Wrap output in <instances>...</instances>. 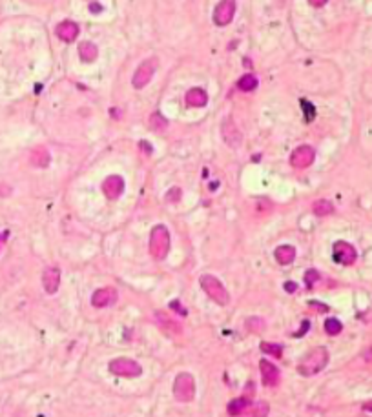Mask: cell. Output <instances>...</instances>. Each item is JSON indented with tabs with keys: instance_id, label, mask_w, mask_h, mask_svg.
Listing matches in <instances>:
<instances>
[{
	"instance_id": "1",
	"label": "cell",
	"mask_w": 372,
	"mask_h": 417,
	"mask_svg": "<svg viewBox=\"0 0 372 417\" xmlns=\"http://www.w3.org/2000/svg\"><path fill=\"white\" fill-rule=\"evenodd\" d=\"M328 364V352L327 348L323 346H318V348H312L309 354L301 359V363L297 364V372L305 377H312L316 373H319L323 368Z\"/></svg>"
},
{
	"instance_id": "39",
	"label": "cell",
	"mask_w": 372,
	"mask_h": 417,
	"mask_svg": "<svg viewBox=\"0 0 372 417\" xmlns=\"http://www.w3.org/2000/svg\"><path fill=\"white\" fill-rule=\"evenodd\" d=\"M363 410L365 412H372V401H367V403L363 404Z\"/></svg>"
},
{
	"instance_id": "23",
	"label": "cell",
	"mask_w": 372,
	"mask_h": 417,
	"mask_svg": "<svg viewBox=\"0 0 372 417\" xmlns=\"http://www.w3.org/2000/svg\"><path fill=\"white\" fill-rule=\"evenodd\" d=\"M312 212L316 213L318 217H327V215H330V213L334 212V206H332L330 200L319 199L312 204Z\"/></svg>"
},
{
	"instance_id": "3",
	"label": "cell",
	"mask_w": 372,
	"mask_h": 417,
	"mask_svg": "<svg viewBox=\"0 0 372 417\" xmlns=\"http://www.w3.org/2000/svg\"><path fill=\"white\" fill-rule=\"evenodd\" d=\"M199 284L204 294L208 295L213 303L221 304V306H227L230 303V294H228L227 288L222 286V282L215 275H201Z\"/></svg>"
},
{
	"instance_id": "18",
	"label": "cell",
	"mask_w": 372,
	"mask_h": 417,
	"mask_svg": "<svg viewBox=\"0 0 372 417\" xmlns=\"http://www.w3.org/2000/svg\"><path fill=\"white\" fill-rule=\"evenodd\" d=\"M276 261L279 264H283V266H288V264L294 263L295 259V248L294 246H288V244H283V246H277L276 248Z\"/></svg>"
},
{
	"instance_id": "12",
	"label": "cell",
	"mask_w": 372,
	"mask_h": 417,
	"mask_svg": "<svg viewBox=\"0 0 372 417\" xmlns=\"http://www.w3.org/2000/svg\"><path fill=\"white\" fill-rule=\"evenodd\" d=\"M102 191H104V195L108 197L109 200L119 199L124 191L123 177H119V175H109V177H106V181L102 182Z\"/></svg>"
},
{
	"instance_id": "11",
	"label": "cell",
	"mask_w": 372,
	"mask_h": 417,
	"mask_svg": "<svg viewBox=\"0 0 372 417\" xmlns=\"http://www.w3.org/2000/svg\"><path fill=\"white\" fill-rule=\"evenodd\" d=\"M259 368H261V379H263L265 386H270V388H272V386L279 385L281 373H279V368H277L276 364L267 361V359H263V361L259 363Z\"/></svg>"
},
{
	"instance_id": "28",
	"label": "cell",
	"mask_w": 372,
	"mask_h": 417,
	"mask_svg": "<svg viewBox=\"0 0 372 417\" xmlns=\"http://www.w3.org/2000/svg\"><path fill=\"white\" fill-rule=\"evenodd\" d=\"M301 109L305 111V118H307V122H312L314 117H316V108H314V106L310 104L309 100H303V99H301Z\"/></svg>"
},
{
	"instance_id": "4",
	"label": "cell",
	"mask_w": 372,
	"mask_h": 417,
	"mask_svg": "<svg viewBox=\"0 0 372 417\" xmlns=\"http://www.w3.org/2000/svg\"><path fill=\"white\" fill-rule=\"evenodd\" d=\"M173 395L179 403H190L195 397V381L192 373L181 372L173 381Z\"/></svg>"
},
{
	"instance_id": "10",
	"label": "cell",
	"mask_w": 372,
	"mask_h": 417,
	"mask_svg": "<svg viewBox=\"0 0 372 417\" xmlns=\"http://www.w3.org/2000/svg\"><path fill=\"white\" fill-rule=\"evenodd\" d=\"M356 257H358V254H356V248L352 244H349L345 240H338L334 244V261L336 263L343 264V266H350V264L356 263Z\"/></svg>"
},
{
	"instance_id": "17",
	"label": "cell",
	"mask_w": 372,
	"mask_h": 417,
	"mask_svg": "<svg viewBox=\"0 0 372 417\" xmlns=\"http://www.w3.org/2000/svg\"><path fill=\"white\" fill-rule=\"evenodd\" d=\"M29 162H31V166H35V168H48L51 162L50 151L46 150L44 146H36V148L31 150V153H29Z\"/></svg>"
},
{
	"instance_id": "26",
	"label": "cell",
	"mask_w": 372,
	"mask_h": 417,
	"mask_svg": "<svg viewBox=\"0 0 372 417\" xmlns=\"http://www.w3.org/2000/svg\"><path fill=\"white\" fill-rule=\"evenodd\" d=\"M261 350H263L265 354L272 355V357H276V359H279L281 357V354H283L281 345H276V343H267V341L261 345Z\"/></svg>"
},
{
	"instance_id": "34",
	"label": "cell",
	"mask_w": 372,
	"mask_h": 417,
	"mask_svg": "<svg viewBox=\"0 0 372 417\" xmlns=\"http://www.w3.org/2000/svg\"><path fill=\"white\" fill-rule=\"evenodd\" d=\"M328 0H309V4L314 6V8H323V6L327 4Z\"/></svg>"
},
{
	"instance_id": "22",
	"label": "cell",
	"mask_w": 372,
	"mask_h": 417,
	"mask_svg": "<svg viewBox=\"0 0 372 417\" xmlns=\"http://www.w3.org/2000/svg\"><path fill=\"white\" fill-rule=\"evenodd\" d=\"M257 84H259V80L254 73H246V75H243V77L237 80V88H239L241 91H245V93L254 91L255 88H257Z\"/></svg>"
},
{
	"instance_id": "20",
	"label": "cell",
	"mask_w": 372,
	"mask_h": 417,
	"mask_svg": "<svg viewBox=\"0 0 372 417\" xmlns=\"http://www.w3.org/2000/svg\"><path fill=\"white\" fill-rule=\"evenodd\" d=\"M248 408H250V401L246 399V397H237V399L228 403L227 412L230 413L232 417H239V415H243Z\"/></svg>"
},
{
	"instance_id": "2",
	"label": "cell",
	"mask_w": 372,
	"mask_h": 417,
	"mask_svg": "<svg viewBox=\"0 0 372 417\" xmlns=\"http://www.w3.org/2000/svg\"><path fill=\"white\" fill-rule=\"evenodd\" d=\"M170 252V231L164 224L154 226L150 233V254L155 261H163Z\"/></svg>"
},
{
	"instance_id": "16",
	"label": "cell",
	"mask_w": 372,
	"mask_h": 417,
	"mask_svg": "<svg viewBox=\"0 0 372 417\" xmlns=\"http://www.w3.org/2000/svg\"><path fill=\"white\" fill-rule=\"evenodd\" d=\"M184 102L190 108H204L206 102H208V95H206V91L203 88H192V90L186 91Z\"/></svg>"
},
{
	"instance_id": "31",
	"label": "cell",
	"mask_w": 372,
	"mask_h": 417,
	"mask_svg": "<svg viewBox=\"0 0 372 417\" xmlns=\"http://www.w3.org/2000/svg\"><path fill=\"white\" fill-rule=\"evenodd\" d=\"M181 195H182L181 188H172V190L166 193V200H168V202H179Z\"/></svg>"
},
{
	"instance_id": "14",
	"label": "cell",
	"mask_w": 372,
	"mask_h": 417,
	"mask_svg": "<svg viewBox=\"0 0 372 417\" xmlns=\"http://www.w3.org/2000/svg\"><path fill=\"white\" fill-rule=\"evenodd\" d=\"M115 301H117V290H114V288H100V290L93 291V295H91V304L95 308L111 306Z\"/></svg>"
},
{
	"instance_id": "27",
	"label": "cell",
	"mask_w": 372,
	"mask_h": 417,
	"mask_svg": "<svg viewBox=\"0 0 372 417\" xmlns=\"http://www.w3.org/2000/svg\"><path fill=\"white\" fill-rule=\"evenodd\" d=\"M150 126L154 128V130H157V132H163V130L168 128V120H166L161 113H154L150 117Z\"/></svg>"
},
{
	"instance_id": "13",
	"label": "cell",
	"mask_w": 372,
	"mask_h": 417,
	"mask_svg": "<svg viewBox=\"0 0 372 417\" xmlns=\"http://www.w3.org/2000/svg\"><path fill=\"white\" fill-rule=\"evenodd\" d=\"M42 286H44L46 294H57L60 286V270L57 266H50L46 268L44 273H42Z\"/></svg>"
},
{
	"instance_id": "5",
	"label": "cell",
	"mask_w": 372,
	"mask_h": 417,
	"mask_svg": "<svg viewBox=\"0 0 372 417\" xmlns=\"http://www.w3.org/2000/svg\"><path fill=\"white\" fill-rule=\"evenodd\" d=\"M109 372L114 376L119 377H128V379H133V377H139L142 373V366L137 361L130 357H117L114 361H109L108 364Z\"/></svg>"
},
{
	"instance_id": "36",
	"label": "cell",
	"mask_w": 372,
	"mask_h": 417,
	"mask_svg": "<svg viewBox=\"0 0 372 417\" xmlns=\"http://www.w3.org/2000/svg\"><path fill=\"white\" fill-rule=\"evenodd\" d=\"M139 146H141V150H144L146 153H152V146L148 144L146 141H141V142H139Z\"/></svg>"
},
{
	"instance_id": "41",
	"label": "cell",
	"mask_w": 372,
	"mask_h": 417,
	"mask_svg": "<svg viewBox=\"0 0 372 417\" xmlns=\"http://www.w3.org/2000/svg\"><path fill=\"white\" fill-rule=\"evenodd\" d=\"M0 240H2V235H0Z\"/></svg>"
},
{
	"instance_id": "21",
	"label": "cell",
	"mask_w": 372,
	"mask_h": 417,
	"mask_svg": "<svg viewBox=\"0 0 372 417\" xmlns=\"http://www.w3.org/2000/svg\"><path fill=\"white\" fill-rule=\"evenodd\" d=\"M79 55H81V59L84 62H93L99 57V50H97V46L93 42H82L79 46Z\"/></svg>"
},
{
	"instance_id": "33",
	"label": "cell",
	"mask_w": 372,
	"mask_h": 417,
	"mask_svg": "<svg viewBox=\"0 0 372 417\" xmlns=\"http://www.w3.org/2000/svg\"><path fill=\"white\" fill-rule=\"evenodd\" d=\"M285 290L288 291V294H294L295 290H297V284H295V282H285Z\"/></svg>"
},
{
	"instance_id": "9",
	"label": "cell",
	"mask_w": 372,
	"mask_h": 417,
	"mask_svg": "<svg viewBox=\"0 0 372 417\" xmlns=\"http://www.w3.org/2000/svg\"><path fill=\"white\" fill-rule=\"evenodd\" d=\"M314 159H316V150H314L312 146L303 144V146H297V148L292 151L290 164L294 168L303 170V168H309L310 164L314 162Z\"/></svg>"
},
{
	"instance_id": "8",
	"label": "cell",
	"mask_w": 372,
	"mask_h": 417,
	"mask_svg": "<svg viewBox=\"0 0 372 417\" xmlns=\"http://www.w3.org/2000/svg\"><path fill=\"white\" fill-rule=\"evenodd\" d=\"M236 15V0H221L213 9V24L215 26H228Z\"/></svg>"
},
{
	"instance_id": "25",
	"label": "cell",
	"mask_w": 372,
	"mask_h": 417,
	"mask_svg": "<svg viewBox=\"0 0 372 417\" xmlns=\"http://www.w3.org/2000/svg\"><path fill=\"white\" fill-rule=\"evenodd\" d=\"M341 330H343V324H341L338 319L328 317L327 321H325V331H327L328 336H338Z\"/></svg>"
},
{
	"instance_id": "7",
	"label": "cell",
	"mask_w": 372,
	"mask_h": 417,
	"mask_svg": "<svg viewBox=\"0 0 372 417\" xmlns=\"http://www.w3.org/2000/svg\"><path fill=\"white\" fill-rule=\"evenodd\" d=\"M221 135L222 141L227 142V146H230L232 150H239L241 144H243V135H241L239 128L234 122L232 117H225L221 124Z\"/></svg>"
},
{
	"instance_id": "37",
	"label": "cell",
	"mask_w": 372,
	"mask_h": 417,
	"mask_svg": "<svg viewBox=\"0 0 372 417\" xmlns=\"http://www.w3.org/2000/svg\"><path fill=\"white\" fill-rule=\"evenodd\" d=\"M309 326H310V322L309 321H305L303 322V326H301V330L295 333V336H301V333H307V330H309Z\"/></svg>"
},
{
	"instance_id": "24",
	"label": "cell",
	"mask_w": 372,
	"mask_h": 417,
	"mask_svg": "<svg viewBox=\"0 0 372 417\" xmlns=\"http://www.w3.org/2000/svg\"><path fill=\"white\" fill-rule=\"evenodd\" d=\"M268 412H270V406L265 401H259L255 403V406L248 408V413L245 417H268Z\"/></svg>"
},
{
	"instance_id": "29",
	"label": "cell",
	"mask_w": 372,
	"mask_h": 417,
	"mask_svg": "<svg viewBox=\"0 0 372 417\" xmlns=\"http://www.w3.org/2000/svg\"><path fill=\"white\" fill-rule=\"evenodd\" d=\"M246 326H248L252 331H261L265 328V321H263V319L252 317V319H248V321H246Z\"/></svg>"
},
{
	"instance_id": "19",
	"label": "cell",
	"mask_w": 372,
	"mask_h": 417,
	"mask_svg": "<svg viewBox=\"0 0 372 417\" xmlns=\"http://www.w3.org/2000/svg\"><path fill=\"white\" fill-rule=\"evenodd\" d=\"M155 321H159L161 326H163L166 331H170V333H181V330H182L181 324L164 312H155Z\"/></svg>"
},
{
	"instance_id": "6",
	"label": "cell",
	"mask_w": 372,
	"mask_h": 417,
	"mask_svg": "<svg viewBox=\"0 0 372 417\" xmlns=\"http://www.w3.org/2000/svg\"><path fill=\"white\" fill-rule=\"evenodd\" d=\"M157 66H159V62H157L155 57L142 60V64L135 69V73H133V80H132L133 88H135V90H142V88L152 80V77L155 75Z\"/></svg>"
},
{
	"instance_id": "38",
	"label": "cell",
	"mask_w": 372,
	"mask_h": 417,
	"mask_svg": "<svg viewBox=\"0 0 372 417\" xmlns=\"http://www.w3.org/2000/svg\"><path fill=\"white\" fill-rule=\"evenodd\" d=\"M90 9H91V11H93V13H99V11H100V9H102V8H100L99 4H90Z\"/></svg>"
},
{
	"instance_id": "35",
	"label": "cell",
	"mask_w": 372,
	"mask_h": 417,
	"mask_svg": "<svg viewBox=\"0 0 372 417\" xmlns=\"http://www.w3.org/2000/svg\"><path fill=\"white\" fill-rule=\"evenodd\" d=\"M310 306H312V308H316V310H319V312H327V306H325V304H319V303H316V301H312V303H310Z\"/></svg>"
},
{
	"instance_id": "30",
	"label": "cell",
	"mask_w": 372,
	"mask_h": 417,
	"mask_svg": "<svg viewBox=\"0 0 372 417\" xmlns=\"http://www.w3.org/2000/svg\"><path fill=\"white\" fill-rule=\"evenodd\" d=\"M318 279H319L318 270H309V272L305 273V282H307V286H309V288H312V286L318 282Z\"/></svg>"
},
{
	"instance_id": "32",
	"label": "cell",
	"mask_w": 372,
	"mask_h": 417,
	"mask_svg": "<svg viewBox=\"0 0 372 417\" xmlns=\"http://www.w3.org/2000/svg\"><path fill=\"white\" fill-rule=\"evenodd\" d=\"M170 308H172L173 312H177L179 315H182V317H184V315H188L186 308H182V304L179 303V301H172V303H170Z\"/></svg>"
},
{
	"instance_id": "15",
	"label": "cell",
	"mask_w": 372,
	"mask_h": 417,
	"mask_svg": "<svg viewBox=\"0 0 372 417\" xmlns=\"http://www.w3.org/2000/svg\"><path fill=\"white\" fill-rule=\"evenodd\" d=\"M55 33L59 36L60 40L64 42H73L79 36V26L71 20H64L59 26L55 27Z\"/></svg>"
},
{
	"instance_id": "40",
	"label": "cell",
	"mask_w": 372,
	"mask_h": 417,
	"mask_svg": "<svg viewBox=\"0 0 372 417\" xmlns=\"http://www.w3.org/2000/svg\"><path fill=\"white\" fill-rule=\"evenodd\" d=\"M365 359H367V361H372V346L365 352Z\"/></svg>"
}]
</instances>
